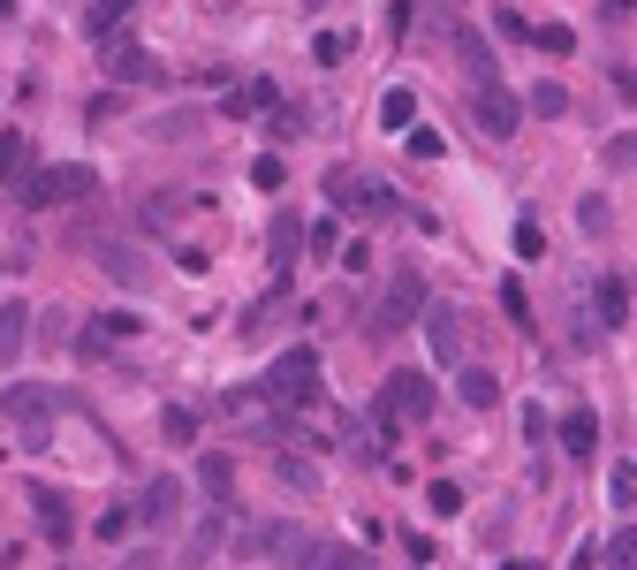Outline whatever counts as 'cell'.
I'll use <instances>...</instances> for the list:
<instances>
[{"mask_svg":"<svg viewBox=\"0 0 637 570\" xmlns=\"http://www.w3.org/2000/svg\"><path fill=\"white\" fill-rule=\"evenodd\" d=\"M630 282H623V274H599L593 282V327H607V335H615V327H623V320H630Z\"/></svg>","mask_w":637,"mask_h":570,"instance_id":"cell-10","label":"cell"},{"mask_svg":"<svg viewBox=\"0 0 637 570\" xmlns=\"http://www.w3.org/2000/svg\"><path fill=\"white\" fill-rule=\"evenodd\" d=\"M281 480H289V487H303V494H311V487H319V464H303V456H281Z\"/></svg>","mask_w":637,"mask_h":570,"instance_id":"cell-34","label":"cell"},{"mask_svg":"<svg viewBox=\"0 0 637 570\" xmlns=\"http://www.w3.org/2000/svg\"><path fill=\"white\" fill-rule=\"evenodd\" d=\"M494 23H501V39H539V31H531V23H524L516 8H494Z\"/></svg>","mask_w":637,"mask_h":570,"instance_id":"cell-38","label":"cell"},{"mask_svg":"<svg viewBox=\"0 0 637 570\" xmlns=\"http://www.w3.org/2000/svg\"><path fill=\"white\" fill-rule=\"evenodd\" d=\"M501 305H509V320H516V327H531V305H524V289H516V282L501 289Z\"/></svg>","mask_w":637,"mask_h":570,"instance_id":"cell-42","label":"cell"},{"mask_svg":"<svg viewBox=\"0 0 637 570\" xmlns=\"http://www.w3.org/2000/svg\"><path fill=\"white\" fill-rule=\"evenodd\" d=\"M327 570H372V563H365V556H349V548H335V556H327Z\"/></svg>","mask_w":637,"mask_h":570,"instance_id":"cell-43","label":"cell"},{"mask_svg":"<svg viewBox=\"0 0 637 570\" xmlns=\"http://www.w3.org/2000/svg\"><path fill=\"white\" fill-rule=\"evenodd\" d=\"M432 419V381L425 373H395L380 395H372V426L380 434H402V426H425Z\"/></svg>","mask_w":637,"mask_h":570,"instance_id":"cell-1","label":"cell"},{"mask_svg":"<svg viewBox=\"0 0 637 570\" xmlns=\"http://www.w3.org/2000/svg\"><path fill=\"white\" fill-rule=\"evenodd\" d=\"M251 183H258V190H281V183H289V168H281L273 153H258V160H251Z\"/></svg>","mask_w":637,"mask_h":570,"instance_id":"cell-32","label":"cell"},{"mask_svg":"<svg viewBox=\"0 0 637 570\" xmlns=\"http://www.w3.org/2000/svg\"><path fill=\"white\" fill-rule=\"evenodd\" d=\"M91 190H99V176L77 168V160H61V168H39V176L23 183V206H31V214H53V206H77Z\"/></svg>","mask_w":637,"mask_h":570,"instance_id":"cell-2","label":"cell"},{"mask_svg":"<svg viewBox=\"0 0 637 570\" xmlns=\"http://www.w3.org/2000/svg\"><path fill=\"white\" fill-rule=\"evenodd\" d=\"M91 259H99V274H115V282H129V289H137V282H145V274H152V266L137 259V252H129V244H91Z\"/></svg>","mask_w":637,"mask_h":570,"instance_id":"cell-13","label":"cell"},{"mask_svg":"<svg viewBox=\"0 0 637 570\" xmlns=\"http://www.w3.org/2000/svg\"><path fill=\"white\" fill-rule=\"evenodd\" d=\"M456 395H464L470 411H494V403H501V381H494V365H464V373H456Z\"/></svg>","mask_w":637,"mask_h":570,"instance_id":"cell-14","label":"cell"},{"mask_svg":"<svg viewBox=\"0 0 637 570\" xmlns=\"http://www.w3.org/2000/svg\"><path fill=\"white\" fill-rule=\"evenodd\" d=\"M539 46H547V53H569V46H577V31H569V23H547V31H539Z\"/></svg>","mask_w":637,"mask_h":570,"instance_id":"cell-39","label":"cell"},{"mask_svg":"<svg viewBox=\"0 0 637 570\" xmlns=\"http://www.w3.org/2000/svg\"><path fill=\"white\" fill-rule=\"evenodd\" d=\"M561 449H569V456H593L599 449V419L593 411H569V419H561Z\"/></svg>","mask_w":637,"mask_h":570,"instance_id":"cell-18","label":"cell"},{"mask_svg":"<svg viewBox=\"0 0 637 570\" xmlns=\"http://www.w3.org/2000/svg\"><path fill=\"white\" fill-rule=\"evenodd\" d=\"M160 434H168L175 449H182V441H198V411H190V403H168V411H160Z\"/></svg>","mask_w":637,"mask_h":570,"instance_id":"cell-23","label":"cell"},{"mask_svg":"<svg viewBox=\"0 0 637 570\" xmlns=\"http://www.w3.org/2000/svg\"><path fill=\"white\" fill-rule=\"evenodd\" d=\"M99 61H107V77H137V85H160V61H152V53H145L137 39H115V31H107V39H99Z\"/></svg>","mask_w":637,"mask_h":570,"instance_id":"cell-9","label":"cell"},{"mask_svg":"<svg viewBox=\"0 0 637 570\" xmlns=\"http://www.w3.org/2000/svg\"><path fill=\"white\" fill-rule=\"evenodd\" d=\"M607 502H615V510H637V464H607Z\"/></svg>","mask_w":637,"mask_h":570,"instance_id":"cell-24","label":"cell"},{"mask_svg":"<svg viewBox=\"0 0 637 570\" xmlns=\"http://www.w3.org/2000/svg\"><path fill=\"white\" fill-rule=\"evenodd\" d=\"M129 8H137V0H99V16H91V31H99V39H107V31H115V23H122Z\"/></svg>","mask_w":637,"mask_h":570,"instance_id":"cell-36","label":"cell"},{"mask_svg":"<svg viewBox=\"0 0 637 570\" xmlns=\"http://www.w3.org/2000/svg\"><path fill=\"white\" fill-rule=\"evenodd\" d=\"M516 252H524V259H539V252H547V228H539L531 214L516 220Z\"/></svg>","mask_w":637,"mask_h":570,"instance_id":"cell-33","label":"cell"},{"mask_svg":"<svg viewBox=\"0 0 637 570\" xmlns=\"http://www.w3.org/2000/svg\"><path fill=\"white\" fill-rule=\"evenodd\" d=\"M220 540H228V518H220V510H206L198 525L182 532V570H206V563H212V548H220Z\"/></svg>","mask_w":637,"mask_h":570,"instance_id":"cell-11","label":"cell"},{"mask_svg":"<svg viewBox=\"0 0 637 570\" xmlns=\"http://www.w3.org/2000/svg\"><path fill=\"white\" fill-rule=\"evenodd\" d=\"M425 510H432V518H456V510H464V487H456V480H432V487H425Z\"/></svg>","mask_w":637,"mask_h":570,"instance_id":"cell-28","label":"cell"},{"mask_svg":"<svg viewBox=\"0 0 637 570\" xmlns=\"http://www.w3.org/2000/svg\"><path fill=\"white\" fill-rule=\"evenodd\" d=\"M456 46H464V69H470V85H478V91H486V85H501V77H494V53H486V46L470 39V31H464Z\"/></svg>","mask_w":637,"mask_h":570,"instance_id":"cell-22","label":"cell"},{"mask_svg":"<svg viewBox=\"0 0 637 570\" xmlns=\"http://www.w3.org/2000/svg\"><path fill=\"white\" fill-rule=\"evenodd\" d=\"M577 228H585V236H607V198H599V190L577 198Z\"/></svg>","mask_w":637,"mask_h":570,"instance_id":"cell-30","label":"cell"},{"mask_svg":"<svg viewBox=\"0 0 637 570\" xmlns=\"http://www.w3.org/2000/svg\"><path fill=\"white\" fill-rule=\"evenodd\" d=\"M273 259H281V266L297 259V220H273Z\"/></svg>","mask_w":637,"mask_h":570,"instance_id":"cell-37","label":"cell"},{"mask_svg":"<svg viewBox=\"0 0 637 570\" xmlns=\"http://www.w3.org/2000/svg\"><path fill=\"white\" fill-rule=\"evenodd\" d=\"M303 122H311V115H303V107H273V130H281V137H297Z\"/></svg>","mask_w":637,"mask_h":570,"instance_id":"cell-41","label":"cell"},{"mask_svg":"<svg viewBox=\"0 0 637 570\" xmlns=\"http://www.w3.org/2000/svg\"><path fill=\"white\" fill-rule=\"evenodd\" d=\"M303 8H327V0H303Z\"/></svg>","mask_w":637,"mask_h":570,"instance_id":"cell-44","label":"cell"},{"mask_svg":"<svg viewBox=\"0 0 637 570\" xmlns=\"http://www.w3.org/2000/svg\"><path fill=\"white\" fill-rule=\"evenodd\" d=\"M8 8H16V0H0V16H8Z\"/></svg>","mask_w":637,"mask_h":570,"instance_id":"cell-45","label":"cell"},{"mask_svg":"<svg viewBox=\"0 0 637 570\" xmlns=\"http://www.w3.org/2000/svg\"><path fill=\"white\" fill-rule=\"evenodd\" d=\"M0 419L23 426L31 449H46V419H53V389H0Z\"/></svg>","mask_w":637,"mask_h":570,"instance_id":"cell-6","label":"cell"},{"mask_svg":"<svg viewBox=\"0 0 637 570\" xmlns=\"http://www.w3.org/2000/svg\"><path fill=\"white\" fill-rule=\"evenodd\" d=\"M91 532H99V540H129V532H137V510H129V502H115V510H107Z\"/></svg>","mask_w":637,"mask_h":570,"instance_id":"cell-31","label":"cell"},{"mask_svg":"<svg viewBox=\"0 0 637 570\" xmlns=\"http://www.w3.org/2000/svg\"><path fill=\"white\" fill-rule=\"evenodd\" d=\"M425 320V282L418 266H395V282H387L380 312H372V335H402V327H418Z\"/></svg>","mask_w":637,"mask_h":570,"instance_id":"cell-3","label":"cell"},{"mask_svg":"<svg viewBox=\"0 0 637 570\" xmlns=\"http://www.w3.org/2000/svg\"><path fill=\"white\" fill-rule=\"evenodd\" d=\"M311 53L335 69V61H349V39H341V31H319V39H311Z\"/></svg>","mask_w":637,"mask_h":570,"instance_id":"cell-35","label":"cell"},{"mask_svg":"<svg viewBox=\"0 0 637 570\" xmlns=\"http://www.w3.org/2000/svg\"><path fill=\"white\" fill-rule=\"evenodd\" d=\"M266 107H281V85H273V77H251L243 91H228V115H266Z\"/></svg>","mask_w":637,"mask_h":570,"instance_id":"cell-17","label":"cell"},{"mask_svg":"<svg viewBox=\"0 0 637 570\" xmlns=\"http://www.w3.org/2000/svg\"><path fill=\"white\" fill-rule=\"evenodd\" d=\"M470 122L494 137V145H509L516 130H524V99H509L501 85H486V91H470Z\"/></svg>","mask_w":637,"mask_h":570,"instance_id":"cell-7","label":"cell"},{"mask_svg":"<svg viewBox=\"0 0 637 570\" xmlns=\"http://www.w3.org/2000/svg\"><path fill=\"white\" fill-rule=\"evenodd\" d=\"M198 487H206L212 502H228V494H236V456H228V449H206V456H198Z\"/></svg>","mask_w":637,"mask_h":570,"instance_id":"cell-15","label":"cell"},{"mask_svg":"<svg viewBox=\"0 0 637 570\" xmlns=\"http://www.w3.org/2000/svg\"><path fill=\"white\" fill-rule=\"evenodd\" d=\"M509 570H531V563H509Z\"/></svg>","mask_w":637,"mask_h":570,"instance_id":"cell-46","label":"cell"},{"mask_svg":"<svg viewBox=\"0 0 637 570\" xmlns=\"http://www.w3.org/2000/svg\"><path fill=\"white\" fill-rule=\"evenodd\" d=\"M425 351L440 357V365H456V373H464V312L456 305H425Z\"/></svg>","mask_w":637,"mask_h":570,"instance_id":"cell-8","label":"cell"},{"mask_svg":"<svg viewBox=\"0 0 637 570\" xmlns=\"http://www.w3.org/2000/svg\"><path fill=\"white\" fill-rule=\"evenodd\" d=\"M31 510H39V532L46 540H77V518H69V494H53V487H31Z\"/></svg>","mask_w":637,"mask_h":570,"instance_id":"cell-12","label":"cell"},{"mask_svg":"<svg viewBox=\"0 0 637 570\" xmlns=\"http://www.w3.org/2000/svg\"><path fill=\"white\" fill-rule=\"evenodd\" d=\"M23 343H31V305H16V297H8V305H0V365H8V357H23Z\"/></svg>","mask_w":637,"mask_h":570,"instance_id":"cell-16","label":"cell"},{"mask_svg":"<svg viewBox=\"0 0 637 570\" xmlns=\"http://www.w3.org/2000/svg\"><path fill=\"white\" fill-rule=\"evenodd\" d=\"M607 570H637V525L607 532Z\"/></svg>","mask_w":637,"mask_h":570,"instance_id":"cell-29","label":"cell"},{"mask_svg":"<svg viewBox=\"0 0 637 570\" xmlns=\"http://www.w3.org/2000/svg\"><path fill=\"white\" fill-rule=\"evenodd\" d=\"M258 395H281V403H311V395H319V357H311V351L273 357V373L258 381Z\"/></svg>","mask_w":637,"mask_h":570,"instance_id":"cell-4","label":"cell"},{"mask_svg":"<svg viewBox=\"0 0 637 570\" xmlns=\"http://www.w3.org/2000/svg\"><path fill=\"white\" fill-rule=\"evenodd\" d=\"M311 252H319V259H335V252H341V236H335V220H319V228H311Z\"/></svg>","mask_w":637,"mask_h":570,"instance_id":"cell-40","label":"cell"},{"mask_svg":"<svg viewBox=\"0 0 637 570\" xmlns=\"http://www.w3.org/2000/svg\"><path fill=\"white\" fill-rule=\"evenodd\" d=\"M524 107L554 122V115H569V91H561V85H531V91H524Z\"/></svg>","mask_w":637,"mask_h":570,"instance_id":"cell-26","label":"cell"},{"mask_svg":"<svg viewBox=\"0 0 637 570\" xmlns=\"http://www.w3.org/2000/svg\"><path fill=\"white\" fill-rule=\"evenodd\" d=\"M23 160H31V137H23V130H0V183L23 176Z\"/></svg>","mask_w":637,"mask_h":570,"instance_id":"cell-21","label":"cell"},{"mask_svg":"<svg viewBox=\"0 0 637 570\" xmlns=\"http://www.w3.org/2000/svg\"><path fill=\"white\" fill-rule=\"evenodd\" d=\"M175 502H182V480H152L145 502H137V518H175Z\"/></svg>","mask_w":637,"mask_h":570,"instance_id":"cell-20","label":"cell"},{"mask_svg":"<svg viewBox=\"0 0 637 570\" xmlns=\"http://www.w3.org/2000/svg\"><path fill=\"white\" fill-rule=\"evenodd\" d=\"M637 168V130H615L607 137V176H630Z\"/></svg>","mask_w":637,"mask_h":570,"instance_id":"cell-25","label":"cell"},{"mask_svg":"<svg viewBox=\"0 0 637 570\" xmlns=\"http://www.w3.org/2000/svg\"><path fill=\"white\" fill-rule=\"evenodd\" d=\"M380 122H387V130H418V91L395 85V91L380 99Z\"/></svg>","mask_w":637,"mask_h":570,"instance_id":"cell-19","label":"cell"},{"mask_svg":"<svg viewBox=\"0 0 637 570\" xmlns=\"http://www.w3.org/2000/svg\"><path fill=\"white\" fill-rule=\"evenodd\" d=\"M327 198H335L341 214H387V206H395V198H387V183L380 176H357V168H335V176H327Z\"/></svg>","mask_w":637,"mask_h":570,"instance_id":"cell-5","label":"cell"},{"mask_svg":"<svg viewBox=\"0 0 637 570\" xmlns=\"http://www.w3.org/2000/svg\"><path fill=\"white\" fill-rule=\"evenodd\" d=\"M402 153H410V160H440V153H448V137L432 130V122H418V130L402 137Z\"/></svg>","mask_w":637,"mask_h":570,"instance_id":"cell-27","label":"cell"}]
</instances>
